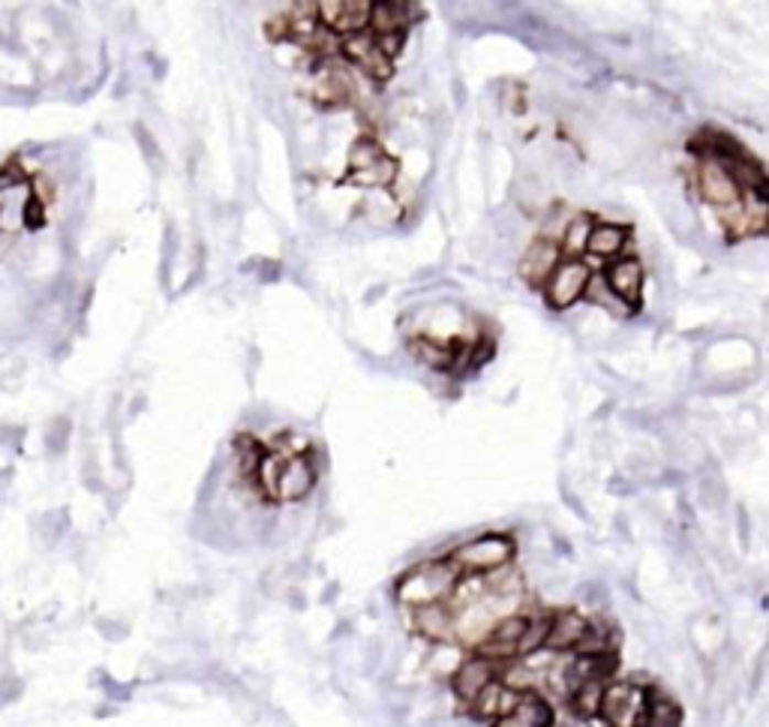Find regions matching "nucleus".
<instances>
[{
    "instance_id": "6e6552de",
    "label": "nucleus",
    "mask_w": 769,
    "mask_h": 727,
    "mask_svg": "<svg viewBox=\"0 0 769 727\" xmlns=\"http://www.w3.org/2000/svg\"><path fill=\"white\" fill-rule=\"evenodd\" d=\"M316 15H319L322 28L334 33L337 40L364 33L370 28V3L367 0H322V3H316Z\"/></svg>"
},
{
    "instance_id": "f3484780",
    "label": "nucleus",
    "mask_w": 769,
    "mask_h": 727,
    "mask_svg": "<svg viewBox=\"0 0 769 727\" xmlns=\"http://www.w3.org/2000/svg\"><path fill=\"white\" fill-rule=\"evenodd\" d=\"M494 727H553V709L539 692L529 688V692L520 694V704L515 706V713L496 718Z\"/></svg>"
},
{
    "instance_id": "f8f14e48",
    "label": "nucleus",
    "mask_w": 769,
    "mask_h": 727,
    "mask_svg": "<svg viewBox=\"0 0 769 727\" xmlns=\"http://www.w3.org/2000/svg\"><path fill=\"white\" fill-rule=\"evenodd\" d=\"M607 289L614 292L622 304H628L631 310L640 307V297H643V283H647V271L643 264L635 256H619L607 268Z\"/></svg>"
},
{
    "instance_id": "39448f33",
    "label": "nucleus",
    "mask_w": 769,
    "mask_h": 727,
    "mask_svg": "<svg viewBox=\"0 0 769 727\" xmlns=\"http://www.w3.org/2000/svg\"><path fill=\"white\" fill-rule=\"evenodd\" d=\"M589 283H593V271H589V264L581 262V259H562L556 268H553V274L548 276V283H544V297H548V304L553 310H568L572 304H577L583 295H586V289H589Z\"/></svg>"
},
{
    "instance_id": "dca6fc26",
    "label": "nucleus",
    "mask_w": 769,
    "mask_h": 727,
    "mask_svg": "<svg viewBox=\"0 0 769 727\" xmlns=\"http://www.w3.org/2000/svg\"><path fill=\"white\" fill-rule=\"evenodd\" d=\"M412 628L430 643H454V614L448 605H427L409 610Z\"/></svg>"
},
{
    "instance_id": "4be33fe9",
    "label": "nucleus",
    "mask_w": 769,
    "mask_h": 727,
    "mask_svg": "<svg viewBox=\"0 0 769 727\" xmlns=\"http://www.w3.org/2000/svg\"><path fill=\"white\" fill-rule=\"evenodd\" d=\"M550 617L553 614H529V622H527V631H523V638H520V643H517V655H535V652L544 650V640H548V631H550Z\"/></svg>"
},
{
    "instance_id": "a211bd4d",
    "label": "nucleus",
    "mask_w": 769,
    "mask_h": 727,
    "mask_svg": "<svg viewBox=\"0 0 769 727\" xmlns=\"http://www.w3.org/2000/svg\"><path fill=\"white\" fill-rule=\"evenodd\" d=\"M628 229L616 226V223H595L586 253H593L595 259H619V253L626 250Z\"/></svg>"
},
{
    "instance_id": "f257e3e1",
    "label": "nucleus",
    "mask_w": 769,
    "mask_h": 727,
    "mask_svg": "<svg viewBox=\"0 0 769 727\" xmlns=\"http://www.w3.org/2000/svg\"><path fill=\"white\" fill-rule=\"evenodd\" d=\"M463 574L451 565V560H433L421 562L412 572H407L397 584V598L400 605L415 610V607L427 605H448V598L454 595V586Z\"/></svg>"
},
{
    "instance_id": "9b49d317",
    "label": "nucleus",
    "mask_w": 769,
    "mask_h": 727,
    "mask_svg": "<svg viewBox=\"0 0 769 727\" xmlns=\"http://www.w3.org/2000/svg\"><path fill=\"white\" fill-rule=\"evenodd\" d=\"M697 187H701V196L715 210H727L743 202V189H739L734 175L718 160H701V165H697Z\"/></svg>"
},
{
    "instance_id": "0eeeda50",
    "label": "nucleus",
    "mask_w": 769,
    "mask_h": 727,
    "mask_svg": "<svg viewBox=\"0 0 769 727\" xmlns=\"http://www.w3.org/2000/svg\"><path fill=\"white\" fill-rule=\"evenodd\" d=\"M313 487H316V463H313L310 452H295L280 463L271 496L280 502H297V499L313 493Z\"/></svg>"
},
{
    "instance_id": "f03ea898",
    "label": "nucleus",
    "mask_w": 769,
    "mask_h": 727,
    "mask_svg": "<svg viewBox=\"0 0 769 727\" xmlns=\"http://www.w3.org/2000/svg\"><path fill=\"white\" fill-rule=\"evenodd\" d=\"M397 175H400V163L370 135H364V139H358L349 148V169L343 175V184H355V187H394Z\"/></svg>"
},
{
    "instance_id": "20e7f679",
    "label": "nucleus",
    "mask_w": 769,
    "mask_h": 727,
    "mask_svg": "<svg viewBox=\"0 0 769 727\" xmlns=\"http://www.w3.org/2000/svg\"><path fill=\"white\" fill-rule=\"evenodd\" d=\"M598 716L610 727H640L647 718V685L607 683Z\"/></svg>"
},
{
    "instance_id": "aec40b11",
    "label": "nucleus",
    "mask_w": 769,
    "mask_h": 727,
    "mask_svg": "<svg viewBox=\"0 0 769 727\" xmlns=\"http://www.w3.org/2000/svg\"><path fill=\"white\" fill-rule=\"evenodd\" d=\"M595 220L589 214H574L572 220L565 223L562 229V243L560 253L562 259H581L586 253V243H589V235H593Z\"/></svg>"
},
{
    "instance_id": "1a4fd4ad",
    "label": "nucleus",
    "mask_w": 769,
    "mask_h": 727,
    "mask_svg": "<svg viewBox=\"0 0 769 727\" xmlns=\"http://www.w3.org/2000/svg\"><path fill=\"white\" fill-rule=\"evenodd\" d=\"M313 102H319L322 109H340L353 97V76L343 69L337 61H319L313 69V90H310Z\"/></svg>"
},
{
    "instance_id": "2eb2a0df",
    "label": "nucleus",
    "mask_w": 769,
    "mask_h": 727,
    "mask_svg": "<svg viewBox=\"0 0 769 727\" xmlns=\"http://www.w3.org/2000/svg\"><path fill=\"white\" fill-rule=\"evenodd\" d=\"M421 19L418 3H370V28L373 36L382 33H409V24Z\"/></svg>"
},
{
    "instance_id": "412c9836",
    "label": "nucleus",
    "mask_w": 769,
    "mask_h": 727,
    "mask_svg": "<svg viewBox=\"0 0 769 727\" xmlns=\"http://www.w3.org/2000/svg\"><path fill=\"white\" fill-rule=\"evenodd\" d=\"M605 685L602 680H593V683L577 685L572 694H568V709L574 716L583 718V721H593L602 713V694H605Z\"/></svg>"
},
{
    "instance_id": "ddd939ff",
    "label": "nucleus",
    "mask_w": 769,
    "mask_h": 727,
    "mask_svg": "<svg viewBox=\"0 0 769 727\" xmlns=\"http://www.w3.org/2000/svg\"><path fill=\"white\" fill-rule=\"evenodd\" d=\"M562 262L560 243L548 241V238H539V241L529 243L527 256L520 259V276L527 280L529 286H544L548 276L553 274V268Z\"/></svg>"
},
{
    "instance_id": "4468645a",
    "label": "nucleus",
    "mask_w": 769,
    "mask_h": 727,
    "mask_svg": "<svg viewBox=\"0 0 769 727\" xmlns=\"http://www.w3.org/2000/svg\"><path fill=\"white\" fill-rule=\"evenodd\" d=\"M586 626L589 619L577 614V610H560L550 617V631L548 640H544V650L548 652H574L577 643L586 634Z\"/></svg>"
},
{
    "instance_id": "6ab92c4d",
    "label": "nucleus",
    "mask_w": 769,
    "mask_h": 727,
    "mask_svg": "<svg viewBox=\"0 0 769 727\" xmlns=\"http://www.w3.org/2000/svg\"><path fill=\"white\" fill-rule=\"evenodd\" d=\"M409 349H412V355H415L418 361H424L427 367L451 370V367H457L461 343H440V340H430V337H415V340L409 343Z\"/></svg>"
},
{
    "instance_id": "5701e85b",
    "label": "nucleus",
    "mask_w": 769,
    "mask_h": 727,
    "mask_svg": "<svg viewBox=\"0 0 769 727\" xmlns=\"http://www.w3.org/2000/svg\"><path fill=\"white\" fill-rule=\"evenodd\" d=\"M19 694H22V683H19V680H10V676H7V680L0 683V704H10Z\"/></svg>"
},
{
    "instance_id": "423d86ee",
    "label": "nucleus",
    "mask_w": 769,
    "mask_h": 727,
    "mask_svg": "<svg viewBox=\"0 0 769 727\" xmlns=\"http://www.w3.org/2000/svg\"><path fill=\"white\" fill-rule=\"evenodd\" d=\"M337 52H340L349 64L358 66L364 76L373 78V82H388V78L394 76V61L379 48V43H376V36L370 31L340 36Z\"/></svg>"
},
{
    "instance_id": "9d476101",
    "label": "nucleus",
    "mask_w": 769,
    "mask_h": 727,
    "mask_svg": "<svg viewBox=\"0 0 769 727\" xmlns=\"http://www.w3.org/2000/svg\"><path fill=\"white\" fill-rule=\"evenodd\" d=\"M499 671H502V664L484 659V655H469V659H463L461 668L451 673V688H454V697H457L463 706L473 704L475 697H478L487 685L499 680Z\"/></svg>"
},
{
    "instance_id": "7ed1b4c3",
    "label": "nucleus",
    "mask_w": 769,
    "mask_h": 727,
    "mask_svg": "<svg viewBox=\"0 0 769 727\" xmlns=\"http://www.w3.org/2000/svg\"><path fill=\"white\" fill-rule=\"evenodd\" d=\"M451 565L461 574H490L515 560V539L508 535H481L461 544L448 556Z\"/></svg>"
}]
</instances>
